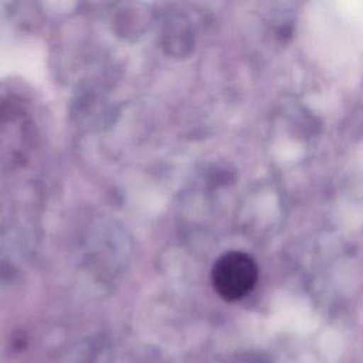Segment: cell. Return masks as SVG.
Returning <instances> with one entry per match:
<instances>
[{
  "mask_svg": "<svg viewBox=\"0 0 363 363\" xmlns=\"http://www.w3.org/2000/svg\"><path fill=\"white\" fill-rule=\"evenodd\" d=\"M257 278L258 268L255 261L241 251L223 254L211 269L213 286L225 301L244 298L254 288Z\"/></svg>",
  "mask_w": 363,
  "mask_h": 363,
  "instance_id": "6da1fadb",
  "label": "cell"
}]
</instances>
